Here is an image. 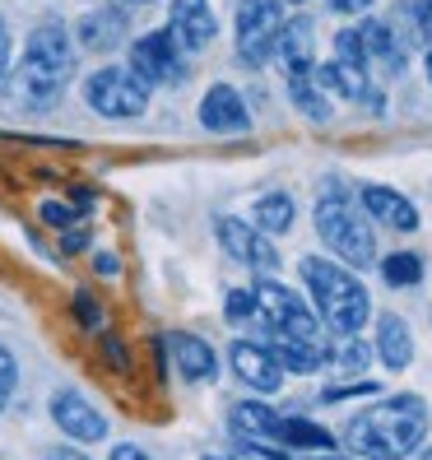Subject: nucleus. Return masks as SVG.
I'll return each mask as SVG.
<instances>
[{
	"label": "nucleus",
	"mask_w": 432,
	"mask_h": 460,
	"mask_svg": "<svg viewBox=\"0 0 432 460\" xmlns=\"http://www.w3.org/2000/svg\"><path fill=\"white\" fill-rule=\"evenodd\" d=\"M98 270H102V275H117V256L102 252V256H98Z\"/></svg>",
	"instance_id": "ea45409f"
},
{
	"label": "nucleus",
	"mask_w": 432,
	"mask_h": 460,
	"mask_svg": "<svg viewBox=\"0 0 432 460\" xmlns=\"http://www.w3.org/2000/svg\"><path fill=\"white\" fill-rule=\"evenodd\" d=\"M140 5H149V0H140Z\"/></svg>",
	"instance_id": "49530a36"
},
{
	"label": "nucleus",
	"mask_w": 432,
	"mask_h": 460,
	"mask_svg": "<svg viewBox=\"0 0 432 460\" xmlns=\"http://www.w3.org/2000/svg\"><path fill=\"white\" fill-rule=\"evenodd\" d=\"M275 51L284 57V70L288 79H298V75H312V23L307 19H284V33L275 42Z\"/></svg>",
	"instance_id": "aec40b11"
},
{
	"label": "nucleus",
	"mask_w": 432,
	"mask_h": 460,
	"mask_svg": "<svg viewBox=\"0 0 432 460\" xmlns=\"http://www.w3.org/2000/svg\"><path fill=\"white\" fill-rule=\"evenodd\" d=\"M316 79V89H335L344 98H354V102H367V107H382V98H376V89L367 84V75L354 70V66H344V61H331V66H316L312 70Z\"/></svg>",
	"instance_id": "a211bd4d"
},
{
	"label": "nucleus",
	"mask_w": 432,
	"mask_h": 460,
	"mask_svg": "<svg viewBox=\"0 0 432 460\" xmlns=\"http://www.w3.org/2000/svg\"><path fill=\"white\" fill-rule=\"evenodd\" d=\"M205 460H219V456H205Z\"/></svg>",
	"instance_id": "c03bdc74"
},
{
	"label": "nucleus",
	"mask_w": 432,
	"mask_h": 460,
	"mask_svg": "<svg viewBox=\"0 0 432 460\" xmlns=\"http://www.w3.org/2000/svg\"><path fill=\"white\" fill-rule=\"evenodd\" d=\"M376 354H382V363L395 367V372L414 363V335L404 326V316H395V312L376 316Z\"/></svg>",
	"instance_id": "6ab92c4d"
},
{
	"label": "nucleus",
	"mask_w": 432,
	"mask_h": 460,
	"mask_svg": "<svg viewBox=\"0 0 432 460\" xmlns=\"http://www.w3.org/2000/svg\"><path fill=\"white\" fill-rule=\"evenodd\" d=\"M219 242L233 261L251 265V270H275L279 265V252L269 247V237H260V228H247L242 219H219Z\"/></svg>",
	"instance_id": "9d476101"
},
{
	"label": "nucleus",
	"mask_w": 432,
	"mask_h": 460,
	"mask_svg": "<svg viewBox=\"0 0 432 460\" xmlns=\"http://www.w3.org/2000/svg\"><path fill=\"white\" fill-rule=\"evenodd\" d=\"M5 70H10V29L0 19V79H5Z\"/></svg>",
	"instance_id": "f704fd0d"
},
{
	"label": "nucleus",
	"mask_w": 432,
	"mask_h": 460,
	"mask_svg": "<svg viewBox=\"0 0 432 460\" xmlns=\"http://www.w3.org/2000/svg\"><path fill=\"white\" fill-rule=\"evenodd\" d=\"M42 219L57 224V228H70L75 219H84V209H75V205H66V200H42Z\"/></svg>",
	"instance_id": "bb28decb"
},
{
	"label": "nucleus",
	"mask_w": 432,
	"mask_h": 460,
	"mask_svg": "<svg viewBox=\"0 0 432 460\" xmlns=\"http://www.w3.org/2000/svg\"><path fill=\"white\" fill-rule=\"evenodd\" d=\"M251 219H256V228H265V233H288V228H293V196H288V191L260 196L256 209H251Z\"/></svg>",
	"instance_id": "5701e85b"
},
{
	"label": "nucleus",
	"mask_w": 432,
	"mask_h": 460,
	"mask_svg": "<svg viewBox=\"0 0 432 460\" xmlns=\"http://www.w3.org/2000/svg\"><path fill=\"white\" fill-rule=\"evenodd\" d=\"M269 354H275V363H279L284 372H298V376L321 372V367L331 363V349L321 344V340H288V335H269Z\"/></svg>",
	"instance_id": "f3484780"
},
{
	"label": "nucleus",
	"mask_w": 432,
	"mask_h": 460,
	"mask_svg": "<svg viewBox=\"0 0 432 460\" xmlns=\"http://www.w3.org/2000/svg\"><path fill=\"white\" fill-rule=\"evenodd\" d=\"M414 19H419V33H423V38H432V0H423V5L414 10Z\"/></svg>",
	"instance_id": "c9c22d12"
},
{
	"label": "nucleus",
	"mask_w": 432,
	"mask_h": 460,
	"mask_svg": "<svg viewBox=\"0 0 432 460\" xmlns=\"http://www.w3.org/2000/svg\"><path fill=\"white\" fill-rule=\"evenodd\" d=\"M428 79H432V51H428Z\"/></svg>",
	"instance_id": "a19ab883"
},
{
	"label": "nucleus",
	"mask_w": 432,
	"mask_h": 460,
	"mask_svg": "<svg viewBox=\"0 0 432 460\" xmlns=\"http://www.w3.org/2000/svg\"><path fill=\"white\" fill-rule=\"evenodd\" d=\"M358 47H363V66H382L386 75H400L404 70V42L395 38V29L386 19H363L358 23Z\"/></svg>",
	"instance_id": "f8f14e48"
},
{
	"label": "nucleus",
	"mask_w": 432,
	"mask_h": 460,
	"mask_svg": "<svg viewBox=\"0 0 432 460\" xmlns=\"http://www.w3.org/2000/svg\"><path fill=\"white\" fill-rule=\"evenodd\" d=\"M344 438H348V451L363 460H404L428 438V404L419 395H391L363 410L344 428Z\"/></svg>",
	"instance_id": "f03ea898"
},
{
	"label": "nucleus",
	"mask_w": 432,
	"mask_h": 460,
	"mask_svg": "<svg viewBox=\"0 0 432 460\" xmlns=\"http://www.w3.org/2000/svg\"><path fill=\"white\" fill-rule=\"evenodd\" d=\"M200 126L214 130V135H237V130H247L251 117H247V102L237 98V89L228 84H214L200 102Z\"/></svg>",
	"instance_id": "4468645a"
},
{
	"label": "nucleus",
	"mask_w": 432,
	"mask_h": 460,
	"mask_svg": "<svg viewBox=\"0 0 432 460\" xmlns=\"http://www.w3.org/2000/svg\"><path fill=\"white\" fill-rule=\"evenodd\" d=\"M382 275H386L391 288H414V284L423 279V261H419L414 252H395V256L382 261Z\"/></svg>",
	"instance_id": "a878e982"
},
{
	"label": "nucleus",
	"mask_w": 432,
	"mask_h": 460,
	"mask_svg": "<svg viewBox=\"0 0 432 460\" xmlns=\"http://www.w3.org/2000/svg\"><path fill=\"white\" fill-rule=\"evenodd\" d=\"M75 316H79V326L98 331V326H102V307H98V297H93V293H75Z\"/></svg>",
	"instance_id": "cd10ccee"
},
{
	"label": "nucleus",
	"mask_w": 432,
	"mask_h": 460,
	"mask_svg": "<svg viewBox=\"0 0 432 460\" xmlns=\"http://www.w3.org/2000/svg\"><path fill=\"white\" fill-rule=\"evenodd\" d=\"M288 93H293V102H298L303 117H312V121H326V117H331V107H326V98H321V89H316L312 75L288 79Z\"/></svg>",
	"instance_id": "393cba45"
},
{
	"label": "nucleus",
	"mask_w": 432,
	"mask_h": 460,
	"mask_svg": "<svg viewBox=\"0 0 432 460\" xmlns=\"http://www.w3.org/2000/svg\"><path fill=\"white\" fill-rule=\"evenodd\" d=\"M102 344H107V358H112V367H126V344H121V340H112V335H107Z\"/></svg>",
	"instance_id": "e433bc0d"
},
{
	"label": "nucleus",
	"mask_w": 432,
	"mask_h": 460,
	"mask_svg": "<svg viewBox=\"0 0 432 460\" xmlns=\"http://www.w3.org/2000/svg\"><path fill=\"white\" fill-rule=\"evenodd\" d=\"M247 321L251 326H265L269 335H288V340H321V321L303 307V297L275 284L260 279L247 288Z\"/></svg>",
	"instance_id": "39448f33"
},
{
	"label": "nucleus",
	"mask_w": 432,
	"mask_h": 460,
	"mask_svg": "<svg viewBox=\"0 0 432 460\" xmlns=\"http://www.w3.org/2000/svg\"><path fill=\"white\" fill-rule=\"evenodd\" d=\"M233 460H288V456L265 451V447H256V442H237V447H233Z\"/></svg>",
	"instance_id": "2f4dec72"
},
{
	"label": "nucleus",
	"mask_w": 432,
	"mask_h": 460,
	"mask_svg": "<svg viewBox=\"0 0 432 460\" xmlns=\"http://www.w3.org/2000/svg\"><path fill=\"white\" fill-rule=\"evenodd\" d=\"M316 460H344V456H316Z\"/></svg>",
	"instance_id": "79ce46f5"
},
{
	"label": "nucleus",
	"mask_w": 432,
	"mask_h": 460,
	"mask_svg": "<svg viewBox=\"0 0 432 460\" xmlns=\"http://www.w3.org/2000/svg\"><path fill=\"white\" fill-rule=\"evenodd\" d=\"M112 460H149V456H145L140 447H130V442H121V447L112 451Z\"/></svg>",
	"instance_id": "4c0bfd02"
},
{
	"label": "nucleus",
	"mask_w": 432,
	"mask_h": 460,
	"mask_svg": "<svg viewBox=\"0 0 432 460\" xmlns=\"http://www.w3.org/2000/svg\"><path fill=\"white\" fill-rule=\"evenodd\" d=\"M51 419H57V428L66 432V438H75V442H102L107 438V419L79 391L51 395Z\"/></svg>",
	"instance_id": "1a4fd4ad"
},
{
	"label": "nucleus",
	"mask_w": 432,
	"mask_h": 460,
	"mask_svg": "<svg viewBox=\"0 0 432 460\" xmlns=\"http://www.w3.org/2000/svg\"><path fill=\"white\" fill-rule=\"evenodd\" d=\"M126 38V14L121 10H89L84 19H79V42H84V51H112L117 42Z\"/></svg>",
	"instance_id": "412c9836"
},
{
	"label": "nucleus",
	"mask_w": 432,
	"mask_h": 460,
	"mask_svg": "<svg viewBox=\"0 0 432 460\" xmlns=\"http://www.w3.org/2000/svg\"><path fill=\"white\" fill-rule=\"evenodd\" d=\"M303 279H307V288H312V297H316L321 321H326L335 335H348V340H354V335L363 331L367 312H372L367 288L358 284V275H348V270L335 265V261L307 256V261H303Z\"/></svg>",
	"instance_id": "20e7f679"
},
{
	"label": "nucleus",
	"mask_w": 432,
	"mask_h": 460,
	"mask_svg": "<svg viewBox=\"0 0 432 460\" xmlns=\"http://www.w3.org/2000/svg\"><path fill=\"white\" fill-rule=\"evenodd\" d=\"M84 247H89V233H84V228H75V233L61 237V252H70V256H75V252H84Z\"/></svg>",
	"instance_id": "72a5a7b5"
},
{
	"label": "nucleus",
	"mask_w": 432,
	"mask_h": 460,
	"mask_svg": "<svg viewBox=\"0 0 432 460\" xmlns=\"http://www.w3.org/2000/svg\"><path fill=\"white\" fill-rule=\"evenodd\" d=\"M293 5H303V0H293Z\"/></svg>",
	"instance_id": "a18cd8bd"
},
{
	"label": "nucleus",
	"mask_w": 432,
	"mask_h": 460,
	"mask_svg": "<svg viewBox=\"0 0 432 460\" xmlns=\"http://www.w3.org/2000/svg\"><path fill=\"white\" fill-rule=\"evenodd\" d=\"M279 442H284V447H312V451H331V447H335L331 432L316 428V423H307V419H279Z\"/></svg>",
	"instance_id": "b1692460"
},
{
	"label": "nucleus",
	"mask_w": 432,
	"mask_h": 460,
	"mask_svg": "<svg viewBox=\"0 0 432 460\" xmlns=\"http://www.w3.org/2000/svg\"><path fill=\"white\" fill-rule=\"evenodd\" d=\"M14 382H19V367H14V358H10V349L0 344V410L10 404V391H14Z\"/></svg>",
	"instance_id": "c85d7f7f"
},
{
	"label": "nucleus",
	"mask_w": 432,
	"mask_h": 460,
	"mask_svg": "<svg viewBox=\"0 0 432 460\" xmlns=\"http://www.w3.org/2000/svg\"><path fill=\"white\" fill-rule=\"evenodd\" d=\"M47 460H89V456H79V451H70V447H51Z\"/></svg>",
	"instance_id": "58836bf2"
},
{
	"label": "nucleus",
	"mask_w": 432,
	"mask_h": 460,
	"mask_svg": "<svg viewBox=\"0 0 432 460\" xmlns=\"http://www.w3.org/2000/svg\"><path fill=\"white\" fill-rule=\"evenodd\" d=\"M168 349H172L177 372L186 376V382H214V376H219V358H214L209 340L177 331V335H168Z\"/></svg>",
	"instance_id": "2eb2a0df"
},
{
	"label": "nucleus",
	"mask_w": 432,
	"mask_h": 460,
	"mask_svg": "<svg viewBox=\"0 0 432 460\" xmlns=\"http://www.w3.org/2000/svg\"><path fill=\"white\" fill-rule=\"evenodd\" d=\"M419 460H432V451H423V456H419Z\"/></svg>",
	"instance_id": "37998d69"
},
{
	"label": "nucleus",
	"mask_w": 432,
	"mask_h": 460,
	"mask_svg": "<svg viewBox=\"0 0 432 460\" xmlns=\"http://www.w3.org/2000/svg\"><path fill=\"white\" fill-rule=\"evenodd\" d=\"M363 214H372L376 224L400 228V233H414L419 228V209L404 200L400 191H391V186H367V191H363Z\"/></svg>",
	"instance_id": "dca6fc26"
},
{
	"label": "nucleus",
	"mask_w": 432,
	"mask_h": 460,
	"mask_svg": "<svg viewBox=\"0 0 432 460\" xmlns=\"http://www.w3.org/2000/svg\"><path fill=\"white\" fill-rule=\"evenodd\" d=\"M339 363H344L348 372H363V367H367V344H363V340H344Z\"/></svg>",
	"instance_id": "c756f323"
},
{
	"label": "nucleus",
	"mask_w": 432,
	"mask_h": 460,
	"mask_svg": "<svg viewBox=\"0 0 432 460\" xmlns=\"http://www.w3.org/2000/svg\"><path fill=\"white\" fill-rule=\"evenodd\" d=\"M316 233L321 242L348 265H376V237H372V224L367 214L358 209V200L344 191V181H326L316 191Z\"/></svg>",
	"instance_id": "7ed1b4c3"
},
{
	"label": "nucleus",
	"mask_w": 432,
	"mask_h": 460,
	"mask_svg": "<svg viewBox=\"0 0 432 460\" xmlns=\"http://www.w3.org/2000/svg\"><path fill=\"white\" fill-rule=\"evenodd\" d=\"M279 419L284 414H275L269 404H256V400L233 404V410H228L233 432H251V438H269V442H279Z\"/></svg>",
	"instance_id": "4be33fe9"
},
{
	"label": "nucleus",
	"mask_w": 432,
	"mask_h": 460,
	"mask_svg": "<svg viewBox=\"0 0 432 460\" xmlns=\"http://www.w3.org/2000/svg\"><path fill=\"white\" fill-rule=\"evenodd\" d=\"M130 70L140 75L145 84H181V79H186V47L168 29H158V33L135 42Z\"/></svg>",
	"instance_id": "6e6552de"
},
{
	"label": "nucleus",
	"mask_w": 432,
	"mask_h": 460,
	"mask_svg": "<svg viewBox=\"0 0 432 460\" xmlns=\"http://www.w3.org/2000/svg\"><path fill=\"white\" fill-rule=\"evenodd\" d=\"M228 358H233L237 376H242V382H247V386H256V391H279V386H284V367L275 363V354H269L265 344L237 340Z\"/></svg>",
	"instance_id": "ddd939ff"
},
{
	"label": "nucleus",
	"mask_w": 432,
	"mask_h": 460,
	"mask_svg": "<svg viewBox=\"0 0 432 460\" xmlns=\"http://www.w3.org/2000/svg\"><path fill=\"white\" fill-rule=\"evenodd\" d=\"M84 98L98 117H112V121H126V117H140L149 107V84L130 66H107L98 75H89L84 84Z\"/></svg>",
	"instance_id": "423d86ee"
},
{
	"label": "nucleus",
	"mask_w": 432,
	"mask_h": 460,
	"mask_svg": "<svg viewBox=\"0 0 432 460\" xmlns=\"http://www.w3.org/2000/svg\"><path fill=\"white\" fill-rule=\"evenodd\" d=\"M326 5H331L335 14H367L372 0H326Z\"/></svg>",
	"instance_id": "473e14b6"
},
{
	"label": "nucleus",
	"mask_w": 432,
	"mask_h": 460,
	"mask_svg": "<svg viewBox=\"0 0 432 460\" xmlns=\"http://www.w3.org/2000/svg\"><path fill=\"white\" fill-rule=\"evenodd\" d=\"M168 33L186 47V51H200L214 42L219 23H214L209 0H172V19H168Z\"/></svg>",
	"instance_id": "9b49d317"
},
{
	"label": "nucleus",
	"mask_w": 432,
	"mask_h": 460,
	"mask_svg": "<svg viewBox=\"0 0 432 460\" xmlns=\"http://www.w3.org/2000/svg\"><path fill=\"white\" fill-rule=\"evenodd\" d=\"M348 395H376V382H363L358 391H354V386H326V391H321V400H326V404H339V400H348Z\"/></svg>",
	"instance_id": "7c9ffc66"
},
{
	"label": "nucleus",
	"mask_w": 432,
	"mask_h": 460,
	"mask_svg": "<svg viewBox=\"0 0 432 460\" xmlns=\"http://www.w3.org/2000/svg\"><path fill=\"white\" fill-rule=\"evenodd\" d=\"M284 33V0H242L237 5V57L247 66H265Z\"/></svg>",
	"instance_id": "0eeeda50"
},
{
	"label": "nucleus",
	"mask_w": 432,
	"mask_h": 460,
	"mask_svg": "<svg viewBox=\"0 0 432 460\" xmlns=\"http://www.w3.org/2000/svg\"><path fill=\"white\" fill-rule=\"evenodd\" d=\"M75 75V51L61 23H38L29 47H23V61L5 70V98L23 112H47L57 102Z\"/></svg>",
	"instance_id": "f257e3e1"
}]
</instances>
